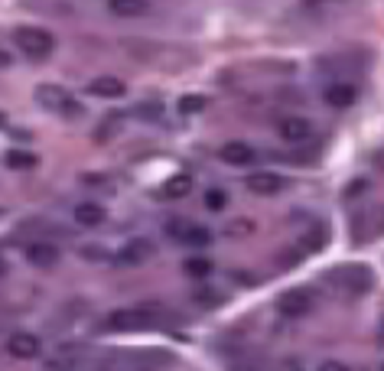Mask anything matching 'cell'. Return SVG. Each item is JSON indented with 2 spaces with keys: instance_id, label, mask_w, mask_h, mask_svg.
Here are the masks:
<instances>
[{
  "instance_id": "cell-24",
  "label": "cell",
  "mask_w": 384,
  "mask_h": 371,
  "mask_svg": "<svg viewBox=\"0 0 384 371\" xmlns=\"http://www.w3.org/2000/svg\"><path fill=\"white\" fill-rule=\"evenodd\" d=\"M0 127H7V114L4 111H0Z\"/></svg>"
},
{
  "instance_id": "cell-7",
  "label": "cell",
  "mask_w": 384,
  "mask_h": 371,
  "mask_svg": "<svg viewBox=\"0 0 384 371\" xmlns=\"http://www.w3.org/2000/svg\"><path fill=\"white\" fill-rule=\"evenodd\" d=\"M7 352L13 355V358H20V362H30V358H39L43 342H39L33 332H13V336L7 339Z\"/></svg>"
},
{
  "instance_id": "cell-10",
  "label": "cell",
  "mask_w": 384,
  "mask_h": 371,
  "mask_svg": "<svg viewBox=\"0 0 384 371\" xmlns=\"http://www.w3.org/2000/svg\"><path fill=\"white\" fill-rule=\"evenodd\" d=\"M323 98H326V104H333V108H352L355 98H359V88L352 82H333L323 92Z\"/></svg>"
},
{
  "instance_id": "cell-12",
  "label": "cell",
  "mask_w": 384,
  "mask_h": 371,
  "mask_svg": "<svg viewBox=\"0 0 384 371\" xmlns=\"http://www.w3.org/2000/svg\"><path fill=\"white\" fill-rule=\"evenodd\" d=\"M124 92H128V85L114 75H101L94 82H88V95H94V98H120Z\"/></svg>"
},
{
  "instance_id": "cell-19",
  "label": "cell",
  "mask_w": 384,
  "mask_h": 371,
  "mask_svg": "<svg viewBox=\"0 0 384 371\" xmlns=\"http://www.w3.org/2000/svg\"><path fill=\"white\" fill-rule=\"evenodd\" d=\"M182 241H186V245H196V248H205V245H212V231H209V228L192 225L186 235H182Z\"/></svg>"
},
{
  "instance_id": "cell-6",
  "label": "cell",
  "mask_w": 384,
  "mask_h": 371,
  "mask_svg": "<svg viewBox=\"0 0 384 371\" xmlns=\"http://www.w3.org/2000/svg\"><path fill=\"white\" fill-rule=\"evenodd\" d=\"M283 186H287V179H283L280 173H271V169L251 173V176L244 179V189L254 195H277V193H283Z\"/></svg>"
},
{
  "instance_id": "cell-4",
  "label": "cell",
  "mask_w": 384,
  "mask_h": 371,
  "mask_svg": "<svg viewBox=\"0 0 384 371\" xmlns=\"http://www.w3.org/2000/svg\"><path fill=\"white\" fill-rule=\"evenodd\" d=\"M333 284H339L345 293H365L371 287V274L361 264H349V267L333 270Z\"/></svg>"
},
{
  "instance_id": "cell-18",
  "label": "cell",
  "mask_w": 384,
  "mask_h": 371,
  "mask_svg": "<svg viewBox=\"0 0 384 371\" xmlns=\"http://www.w3.org/2000/svg\"><path fill=\"white\" fill-rule=\"evenodd\" d=\"M209 108V98L205 95H182L180 98V114H199V111Z\"/></svg>"
},
{
  "instance_id": "cell-21",
  "label": "cell",
  "mask_w": 384,
  "mask_h": 371,
  "mask_svg": "<svg viewBox=\"0 0 384 371\" xmlns=\"http://www.w3.org/2000/svg\"><path fill=\"white\" fill-rule=\"evenodd\" d=\"M186 274H189V277H209V274H212V261H205V257H192V261H186Z\"/></svg>"
},
{
  "instance_id": "cell-14",
  "label": "cell",
  "mask_w": 384,
  "mask_h": 371,
  "mask_svg": "<svg viewBox=\"0 0 384 371\" xmlns=\"http://www.w3.org/2000/svg\"><path fill=\"white\" fill-rule=\"evenodd\" d=\"M147 310H120V312H111V329H140L147 326Z\"/></svg>"
},
{
  "instance_id": "cell-17",
  "label": "cell",
  "mask_w": 384,
  "mask_h": 371,
  "mask_svg": "<svg viewBox=\"0 0 384 371\" xmlns=\"http://www.w3.org/2000/svg\"><path fill=\"white\" fill-rule=\"evenodd\" d=\"M189 189H192V176H173L163 183V195L166 199H182Z\"/></svg>"
},
{
  "instance_id": "cell-8",
  "label": "cell",
  "mask_w": 384,
  "mask_h": 371,
  "mask_svg": "<svg viewBox=\"0 0 384 371\" xmlns=\"http://www.w3.org/2000/svg\"><path fill=\"white\" fill-rule=\"evenodd\" d=\"M26 261L39 270H52L59 264V248L49 245V241H33V245L26 248Z\"/></svg>"
},
{
  "instance_id": "cell-15",
  "label": "cell",
  "mask_w": 384,
  "mask_h": 371,
  "mask_svg": "<svg viewBox=\"0 0 384 371\" xmlns=\"http://www.w3.org/2000/svg\"><path fill=\"white\" fill-rule=\"evenodd\" d=\"M104 215H108V212H104L98 202H82V205H75V221H78L82 228H98V225L104 221Z\"/></svg>"
},
{
  "instance_id": "cell-22",
  "label": "cell",
  "mask_w": 384,
  "mask_h": 371,
  "mask_svg": "<svg viewBox=\"0 0 384 371\" xmlns=\"http://www.w3.org/2000/svg\"><path fill=\"white\" fill-rule=\"evenodd\" d=\"M319 371H352L349 365H342V362H323L319 365Z\"/></svg>"
},
{
  "instance_id": "cell-11",
  "label": "cell",
  "mask_w": 384,
  "mask_h": 371,
  "mask_svg": "<svg viewBox=\"0 0 384 371\" xmlns=\"http://www.w3.org/2000/svg\"><path fill=\"white\" fill-rule=\"evenodd\" d=\"M218 157H222V163H228V166H248V163H254V150H251L244 140H228V144L218 150Z\"/></svg>"
},
{
  "instance_id": "cell-9",
  "label": "cell",
  "mask_w": 384,
  "mask_h": 371,
  "mask_svg": "<svg viewBox=\"0 0 384 371\" xmlns=\"http://www.w3.org/2000/svg\"><path fill=\"white\" fill-rule=\"evenodd\" d=\"M280 137L287 140V144H306L309 137H313V124H309L306 118H283L280 121Z\"/></svg>"
},
{
  "instance_id": "cell-3",
  "label": "cell",
  "mask_w": 384,
  "mask_h": 371,
  "mask_svg": "<svg viewBox=\"0 0 384 371\" xmlns=\"http://www.w3.org/2000/svg\"><path fill=\"white\" fill-rule=\"evenodd\" d=\"M154 251L156 248L150 238H134V241H128L124 248L114 251V264H118V267H140V264H147L154 257Z\"/></svg>"
},
{
  "instance_id": "cell-2",
  "label": "cell",
  "mask_w": 384,
  "mask_h": 371,
  "mask_svg": "<svg viewBox=\"0 0 384 371\" xmlns=\"http://www.w3.org/2000/svg\"><path fill=\"white\" fill-rule=\"evenodd\" d=\"M36 104L46 111H56V114H66V118H78L82 114V104L72 98V95L62 88V85H52V82H43V85H36V92H33Z\"/></svg>"
},
{
  "instance_id": "cell-16",
  "label": "cell",
  "mask_w": 384,
  "mask_h": 371,
  "mask_svg": "<svg viewBox=\"0 0 384 371\" xmlns=\"http://www.w3.org/2000/svg\"><path fill=\"white\" fill-rule=\"evenodd\" d=\"M4 163H7L10 169H33L36 163H39V157H36V153H30V150H7Z\"/></svg>"
},
{
  "instance_id": "cell-20",
  "label": "cell",
  "mask_w": 384,
  "mask_h": 371,
  "mask_svg": "<svg viewBox=\"0 0 384 371\" xmlns=\"http://www.w3.org/2000/svg\"><path fill=\"white\" fill-rule=\"evenodd\" d=\"M225 205H228L225 189H209V193H205V209H209V212H222Z\"/></svg>"
},
{
  "instance_id": "cell-23",
  "label": "cell",
  "mask_w": 384,
  "mask_h": 371,
  "mask_svg": "<svg viewBox=\"0 0 384 371\" xmlns=\"http://www.w3.org/2000/svg\"><path fill=\"white\" fill-rule=\"evenodd\" d=\"M10 66H13V56L0 49V68H10Z\"/></svg>"
},
{
  "instance_id": "cell-13",
  "label": "cell",
  "mask_w": 384,
  "mask_h": 371,
  "mask_svg": "<svg viewBox=\"0 0 384 371\" xmlns=\"http://www.w3.org/2000/svg\"><path fill=\"white\" fill-rule=\"evenodd\" d=\"M108 10L114 17H124V20H134V17H144L150 10V0H108Z\"/></svg>"
},
{
  "instance_id": "cell-25",
  "label": "cell",
  "mask_w": 384,
  "mask_h": 371,
  "mask_svg": "<svg viewBox=\"0 0 384 371\" xmlns=\"http://www.w3.org/2000/svg\"><path fill=\"white\" fill-rule=\"evenodd\" d=\"M381 332H384V326H381Z\"/></svg>"
},
{
  "instance_id": "cell-26",
  "label": "cell",
  "mask_w": 384,
  "mask_h": 371,
  "mask_svg": "<svg viewBox=\"0 0 384 371\" xmlns=\"http://www.w3.org/2000/svg\"><path fill=\"white\" fill-rule=\"evenodd\" d=\"M381 371H384V368H381Z\"/></svg>"
},
{
  "instance_id": "cell-5",
  "label": "cell",
  "mask_w": 384,
  "mask_h": 371,
  "mask_svg": "<svg viewBox=\"0 0 384 371\" xmlns=\"http://www.w3.org/2000/svg\"><path fill=\"white\" fill-rule=\"evenodd\" d=\"M277 310H280L287 320H299V316H306V312L313 310V293H306V290H287V293H280V300H277Z\"/></svg>"
},
{
  "instance_id": "cell-1",
  "label": "cell",
  "mask_w": 384,
  "mask_h": 371,
  "mask_svg": "<svg viewBox=\"0 0 384 371\" xmlns=\"http://www.w3.org/2000/svg\"><path fill=\"white\" fill-rule=\"evenodd\" d=\"M13 42H17V49L23 52L26 59H33V62L49 59L52 49H56V39H52V33L43 30V26H20L17 33H13Z\"/></svg>"
}]
</instances>
